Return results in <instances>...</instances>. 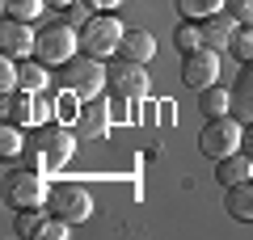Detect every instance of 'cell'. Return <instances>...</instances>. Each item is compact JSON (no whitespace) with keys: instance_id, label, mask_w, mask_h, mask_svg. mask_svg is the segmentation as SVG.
Segmentation results:
<instances>
[{"instance_id":"6da1fadb","label":"cell","mask_w":253,"mask_h":240,"mask_svg":"<svg viewBox=\"0 0 253 240\" xmlns=\"http://www.w3.org/2000/svg\"><path fill=\"white\" fill-rule=\"evenodd\" d=\"M59 80H63V89H72L81 101H93V97H101L110 89V68H106V59L81 51L59 68Z\"/></svg>"},{"instance_id":"7a4b0ae2","label":"cell","mask_w":253,"mask_h":240,"mask_svg":"<svg viewBox=\"0 0 253 240\" xmlns=\"http://www.w3.org/2000/svg\"><path fill=\"white\" fill-rule=\"evenodd\" d=\"M0 181H4V186H0L4 206H13V211L46 206V198H51V181H46V173H38V169H4Z\"/></svg>"},{"instance_id":"3957f363","label":"cell","mask_w":253,"mask_h":240,"mask_svg":"<svg viewBox=\"0 0 253 240\" xmlns=\"http://www.w3.org/2000/svg\"><path fill=\"white\" fill-rule=\"evenodd\" d=\"M76 152V131L68 122H38V135H34V164L42 173L51 169H63Z\"/></svg>"},{"instance_id":"277c9868","label":"cell","mask_w":253,"mask_h":240,"mask_svg":"<svg viewBox=\"0 0 253 240\" xmlns=\"http://www.w3.org/2000/svg\"><path fill=\"white\" fill-rule=\"evenodd\" d=\"M76 51H81V30H76L72 21H42L34 59H42L46 68H63Z\"/></svg>"},{"instance_id":"5b68a950","label":"cell","mask_w":253,"mask_h":240,"mask_svg":"<svg viewBox=\"0 0 253 240\" xmlns=\"http://www.w3.org/2000/svg\"><path fill=\"white\" fill-rule=\"evenodd\" d=\"M245 143V126L236 114H219V118H207V126L199 131V152L207 160H224L232 152H241Z\"/></svg>"},{"instance_id":"8992f818","label":"cell","mask_w":253,"mask_h":240,"mask_svg":"<svg viewBox=\"0 0 253 240\" xmlns=\"http://www.w3.org/2000/svg\"><path fill=\"white\" fill-rule=\"evenodd\" d=\"M81 30V51L84 55H97V59H110V55H118V42H123V21L114 17V13H93Z\"/></svg>"},{"instance_id":"52a82bcc","label":"cell","mask_w":253,"mask_h":240,"mask_svg":"<svg viewBox=\"0 0 253 240\" xmlns=\"http://www.w3.org/2000/svg\"><path fill=\"white\" fill-rule=\"evenodd\" d=\"M46 211L59 215V219H68L76 228V223H84L93 215V198L84 186H76V181H59V186H51V198H46Z\"/></svg>"},{"instance_id":"ba28073f","label":"cell","mask_w":253,"mask_h":240,"mask_svg":"<svg viewBox=\"0 0 253 240\" xmlns=\"http://www.w3.org/2000/svg\"><path fill=\"white\" fill-rule=\"evenodd\" d=\"M148 72L144 63H131V59H114L110 63V97H123V101H139L148 97Z\"/></svg>"},{"instance_id":"9c48e42d","label":"cell","mask_w":253,"mask_h":240,"mask_svg":"<svg viewBox=\"0 0 253 240\" xmlns=\"http://www.w3.org/2000/svg\"><path fill=\"white\" fill-rule=\"evenodd\" d=\"M181 80H186V89H207V84H215L219 80V51H211V46H199V51L181 55Z\"/></svg>"},{"instance_id":"30bf717a","label":"cell","mask_w":253,"mask_h":240,"mask_svg":"<svg viewBox=\"0 0 253 240\" xmlns=\"http://www.w3.org/2000/svg\"><path fill=\"white\" fill-rule=\"evenodd\" d=\"M0 46H4V55H13V59H26V55H34V46H38V30H34V21L4 17V21H0Z\"/></svg>"},{"instance_id":"8fae6325","label":"cell","mask_w":253,"mask_h":240,"mask_svg":"<svg viewBox=\"0 0 253 240\" xmlns=\"http://www.w3.org/2000/svg\"><path fill=\"white\" fill-rule=\"evenodd\" d=\"M0 114L17 126H30V122H42V97L30 89H13L0 97Z\"/></svg>"},{"instance_id":"7c38bea8","label":"cell","mask_w":253,"mask_h":240,"mask_svg":"<svg viewBox=\"0 0 253 240\" xmlns=\"http://www.w3.org/2000/svg\"><path fill=\"white\" fill-rule=\"evenodd\" d=\"M110 114H114V110H110V101H101V97H93V101H84L81 106V118H76L72 122V131H76V139H101V135L110 131Z\"/></svg>"},{"instance_id":"4fadbf2b","label":"cell","mask_w":253,"mask_h":240,"mask_svg":"<svg viewBox=\"0 0 253 240\" xmlns=\"http://www.w3.org/2000/svg\"><path fill=\"white\" fill-rule=\"evenodd\" d=\"M199 30H203V46H211V51H232V38H236V30H241V21L224 9V13L203 17Z\"/></svg>"},{"instance_id":"5bb4252c","label":"cell","mask_w":253,"mask_h":240,"mask_svg":"<svg viewBox=\"0 0 253 240\" xmlns=\"http://www.w3.org/2000/svg\"><path fill=\"white\" fill-rule=\"evenodd\" d=\"M249 177H253V156L245 148L232 152V156H224V160H215V181L219 186H241Z\"/></svg>"},{"instance_id":"9a60e30c","label":"cell","mask_w":253,"mask_h":240,"mask_svg":"<svg viewBox=\"0 0 253 240\" xmlns=\"http://www.w3.org/2000/svg\"><path fill=\"white\" fill-rule=\"evenodd\" d=\"M156 55V38L148 30H126L123 42H118V59H131V63H148Z\"/></svg>"},{"instance_id":"2e32d148","label":"cell","mask_w":253,"mask_h":240,"mask_svg":"<svg viewBox=\"0 0 253 240\" xmlns=\"http://www.w3.org/2000/svg\"><path fill=\"white\" fill-rule=\"evenodd\" d=\"M224 211L241 223H253V177L241 186H224Z\"/></svg>"},{"instance_id":"e0dca14e","label":"cell","mask_w":253,"mask_h":240,"mask_svg":"<svg viewBox=\"0 0 253 240\" xmlns=\"http://www.w3.org/2000/svg\"><path fill=\"white\" fill-rule=\"evenodd\" d=\"M232 114L241 122H253V63H241V76L232 84Z\"/></svg>"},{"instance_id":"ac0fdd59","label":"cell","mask_w":253,"mask_h":240,"mask_svg":"<svg viewBox=\"0 0 253 240\" xmlns=\"http://www.w3.org/2000/svg\"><path fill=\"white\" fill-rule=\"evenodd\" d=\"M199 114L203 118L232 114V89H224V84H207V89H199Z\"/></svg>"},{"instance_id":"d6986e66","label":"cell","mask_w":253,"mask_h":240,"mask_svg":"<svg viewBox=\"0 0 253 240\" xmlns=\"http://www.w3.org/2000/svg\"><path fill=\"white\" fill-rule=\"evenodd\" d=\"M46 84H51V72H46L42 59H21V63H17V89L42 93Z\"/></svg>"},{"instance_id":"ffe728a7","label":"cell","mask_w":253,"mask_h":240,"mask_svg":"<svg viewBox=\"0 0 253 240\" xmlns=\"http://www.w3.org/2000/svg\"><path fill=\"white\" fill-rule=\"evenodd\" d=\"M4 4V17H17V21H38L46 9V0H0Z\"/></svg>"},{"instance_id":"44dd1931","label":"cell","mask_w":253,"mask_h":240,"mask_svg":"<svg viewBox=\"0 0 253 240\" xmlns=\"http://www.w3.org/2000/svg\"><path fill=\"white\" fill-rule=\"evenodd\" d=\"M177 13L186 21H203L211 13H224V0H177Z\"/></svg>"},{"instance_id":"7402d4cb","label":"cell","mask_w":253,"mask_h":240,"mask_svg":"<svg viewBox=\"0 0 253 240\" xmlns=\"http://www.w3.org/2000/svg\"><path fill=\"white\" fill-rule=\"evenodd\" d=\"M173 42H177L181 55L199 51V46H203V30H199V21H186V17H181V26L173 30Z\"/></svg>"},{"instance_id":"603a6c76","label":"cell","mask_w":253,"mask_h":240,"mask_svg":"<svg viewBox=\"0 0 253 240\" xmlns=\"http://www.w3.org/2000/svg\"><path fill=\"white\" fill-rule=\"evenodd\" d=\"M0 152H4V160H13V156H21V152H26L21 126H17V122H9V118H4V126H0Z\"/></svg>"},{"instance_id":"cb8c5ba5","label":"cell","mask_w":253,"mask_h":240,"mask_svg":"<svg viewBox=\"0 0 253 240\" xmlns=\"http://www.w3.org/2000/svg\"><path fill=\"white\" fill-rule=\"evenodd\" d=\"M68 236H72V223L46 211V219H42V228H38V236H34V240H68Z\"/></svg>"},{"instance_id":"d4e9b609","label":"cell","mask_w":253,"mask_h":240,"mask_svg":"<svg viewBox=\"0 0 253 240\" xmlns=\"http://www.w3.org/2000/svg\"><path fill=\"white\" fill-rule=\"evenodd\" d=\"M42 206H26V211H17V236H38V228H42Z\"/></svg>"},{"instance_id":"484cf974","label":"cell","mask_w":253,"mask_h":240,"mask_svg":"<svg viewBox=\"0 0 253 240\" xmlns=\"http://www.w3.org/2000/svg\"><path fill=\"white\" fill-rule=\"evenodd\" d=\"M232 55L241 63H253V26H241L236 30V38H232Z\"/></svg>"},{"instance_id":"4316f807","label":"cell","mask_w":253,"mask_h":240,"mask_svg":"<svg viewBox=\"0 0 253 240\" xmlns=\"http://www.w3.org/2000/svg\"><path fill=\"white\" fill-rule=\"evenodd\" d=\"M13 89H17V63H13V55H0V93Z\"/></svg>"},{"instance_id":"83f0119b","label":"cell","mask_w":253,"mask_h":240,"mask_svg":"<svg viewBox=\"0 0 253 240\" xmlns=\"http://www.w3.org/2000/svg\"><path fill=\"white\" fill-rule=\"evenodd\" d=\"M224 9L232 13L241 26H253V0H224Z\"/></svg>"},{"instance_id":"f1b7e54d","label":"cell","mask_w":253,"mask_h":240,"mask_svg":"<svg viewBox=\"0 0 253 240\" xmlns=\"http://www.w3.org/2000/svg\"><path fill=\"white\" fill-rule=\"evenodd\" d=\"M89 17H93V9H89V4H72V9H68V21H72V26H84Z\"/></svg>"},{"instance_id":"f546056e","label":"cell","mask_w":253,"mask_h":240,"mask_svg":"<svg viewBox=\"0 0 253 240\" xmlns=\"http://www.w3.org/2000/svg\"><path fill=\"white\" fill-rule=\"evenodd\" d=\"M84 4H89L93 13H114L118 4H123V0H84Z\"/></svg>"},{"instance_id":"4dcf8cb0","label":"cell","mask_w":253,"mask_h":240,"mask_svg":"<svg viewBox=\"0 0 253 240\" xmlns=\"http://www.w3.org/2000/svg\"><path fill=\"white\" fill-rule=\"evenodd\" d=\"M241 148L253 156V122H245V143H241Z\"/></svg>"},{"instance_id":"1f68e13d","label":"cell","mask_w":253,"mask_h":240,"mask_svg":"<svg viewBox=\"0 0 253 240\" xmlns=\"http://www.w3.org/2000/svg\"><path fill=\"white\" fill-rule=\"evenodd\" d=\"M76 0H46V9H72Z\"/></svg>"}]
</instances>
